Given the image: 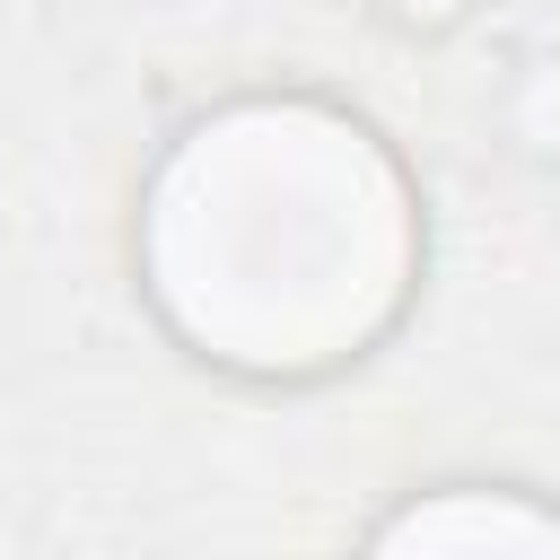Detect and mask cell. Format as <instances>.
I'll return each mask as SVG.
<instances>
[{"mask_svg": "<svg viewBox=\"0 0 560 560\" xmlns=\"http://www.w3.org/2000/svg\"><path fill=\"white\" fill-rule=\"evenodd\" d=\"M420 280V192L376 122L324 96L201 114L140 192V289L236 376H324L394 332Z\"/></svg>", "mask_w": 560, "mask_h": 560, "instance_id": "cell-1", "label": "cell"}, {"mask_svg": "<svg viewBox=\"0 0 560 560\" xmlns=\"http://www.w3.org/2000/svg\"><path fill=\"white\" fill-rule=\"evenodd\" d=\"M385 551H560V508H534L525 490H429L402 516L376 525Z\"/></svg>", "mask_w": 560, "mask_h": 560, "instance_id": "cell-2", "label": "cell"}, {"mask_svg": "<svg viewBox=\"0 0 560 560\" xmlns=\"http://www.w3.org/2000/svg\"><path fill=\"white\" fill-rule=\"evenodd\" d=\"M385 9H394V18H411V26H446L464 0H385Z\"/></svg>", "mask_w": 560, "mask_h": 560, "instance_id": "cell-3", "label": "cell"}]
</instances>
